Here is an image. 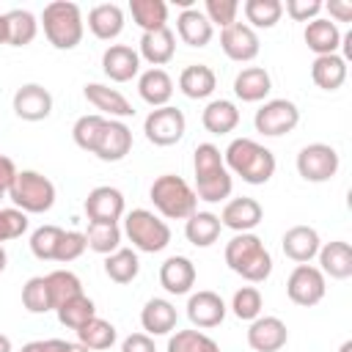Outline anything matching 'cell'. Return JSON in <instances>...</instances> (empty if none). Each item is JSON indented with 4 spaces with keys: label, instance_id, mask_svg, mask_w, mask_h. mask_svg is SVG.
Here are the masks:
<instances>
[{
    "label": "cell",
    "instance_id": "6da1fadb",
    "mask_svg": "<svg viewBox=\"0 0 352 352\" xmlns=\"http://www.w3.org/2000/svg\"><path fill=\"white\" fill-rule=\"evenodd\" d=\"M192 170H195V198L206 204L226 201L234 190V179L223 162V154L214 143H198L192 151Z\"/></svg>",
    "mask_w": 352,
    "mask_h": 352
},
{
    "label": "cell",
    "instance_id": "7a4b0ae2",
    "mask_svg": "<svg viewBox=\"0 0 352 352\" xmlns=\"http://www.w3.org/2000/svg\"><path fill=\"white\" fill-rule=\"evenodd\" d=\"M223 162L228 173H236L248 184H267L275 176V154L250 138H234L223 151Z\"/></svg>",
    "mask_w": 352,
    "mask_h": 352
},
{
    "label": "cell",
    "instance_id": "3957f363",
    "mask_svg": "<svg viewBox=\"0 0 352 352\" xmlns=\"http://www.w3.org/2000/svg\"><path fill=\"white\" fill-rule=\"evenodd\" d=\"M226 264L231 272L250 283H261L272 272V256L264 248L261 236H256L253 231L231 236V242L226 245Z\"/></svg>",
    "mask_w": 352,
    "mask_h": 352
},
{
    "label": "cell",
    "instance_id": "277c9868",
    "mask_svg": "<svg viewBox=\"0 0 352 352\" xmlns=\"http://www.w3.org/2000/svg\"><path fill=\"white\" fill-rule=\"evenodd\" d=\"M41 28H44L47 41L55 50H74L82 41V33H85L80 6L69 3V0L47 3L44 11H41Z\"/></svg>",
    "mask_w": 352,
    "mask_h": 352
},
{
    "label": "cell",
    "instance_id": "5b68a950",
    "mask_svg": "<svg viewBox=\"0 0 352 352\" xmlns=\"http://www.w3.org/2000/svg\"><path fill=\"white\" fill-rule=\"evenodd\" d=\"M151 204L154 209L168 220H187L198 209L195 190L176 173H162L151 182Z\"/></svg>",
    "mask_w": 352,
    "mask_h": 352
},
{
    "label": "cell",
    "instance_id": "8992f818",
    "mask_svg": "<svg viewBox=\"0 0 352 352\" xmlns=\"http://www.w3.org/2000/svg\"><path fill=\"white\" fill-rule=\"evenodd\" d=\"M8 198L25 214H44L55 206V184L38 170H16Z\"/></svg>",
    "mask_w": 352,
    "mask_h": 352
},
{
    "label": "cell",
    "instance_id": "52a82bcc",
    "mask_svg": "<svg viewBox=\"0 0 352 352\" xmlns=\"http://www.w3.org/2000/svg\"><path fill=\"white\" fill-rule=\"evenodd\" d=\"M124 234L140 253H160L170 242V228L148 209H132L124 217Z\"/></svg>",
    "mask_w": 352,
    "mask_h": 352
},
{
    "label": "cell",
    "instance_id": "ba28073f",
    "mask_svg": "<svg viewBox=\"0 0 352 352\" xmlns=\"http://www.w3.org/2000/svg\"><path fill=\"white\" fill-rule=\"evenodd\" d=\"M338 165H341V157L327 143H308L297 154V173L311 184L330 182L338 173Z\"/></svg>",
    "mask_w": 352,
    "mask_h": 352
},
{
    "label": "cell",
    "instance_id": "9c48e42d",
    "mask_svg": "<svg viewBox=\"0 0 352 352\" xmlns=\"http://www.w3.org/2000/svg\"><path fill=\"white\" fill-rule=\"evenodd\" d=\"M184 129H187V118L173 104L154 107L146 116V121H143L146 140L154 143V146H173V143H179L184 138Z\"/></svg>",
    "mask_w": 352,
    "mask_h": 352
},
{
    "label": "cell",
    "instance_id": "30bf717a",
    "mask_svg": "<svg viewBox=\"0 0 352 352\" xmlns=\"http://www.w3.org/2000/svg\"><path fill=\"white\" fill-rule=\"evenodd\" d=\"M253 124H256V132L267 138H280L300 124V110L292 99H270L256 110Z\"/></svg>",
    "mask_w": 352,
    "mask_h": 352
},
{
    "label": "cell",
    "instance_id": "8fae6325",
    "mask_svg": "<svg viewBox=\"0 0 352 352\" xmlns=\"http://www.w3.org/2000/svg\"><path fill=\"white\" fill-rule=\"evenodd\" d=\"M327 292V283H324V275L319 267L314 264H297L286 280V294L294 305H302V308H311L316 302H322Z\"/></svg>",
    "mask_w": 352,
    "mask_h": 352
},
{
    "label": "cell",
    "instance_id": "7c38bea8",
    "mask_svg": "<svg viewBox=\"0 0 352 352\" xmlns=\"http://www.w3.org/2000/svg\"><path fill=\"white\" fill-rule=\"evenodd\" d=\"M220 47L226 52V58L236 60V63H250L258 50H261V41L256 36L253 28H248L245 22H234L228 28H223L220 33Z\"/></svg>",
    "mask_w": 352,
    "mask_h": 352
},
{
    "label": "cell",
    "instance_id": "4fadbf2b",
    "mask_svg": "<svg viewBox=\"0 0 352 352\" xmlns=\"http://www.w3.org/2000/svg\"><path fill=\"white\" fill-rule=\"evenodd\" d=\"M82 209L91 223H118L124 217V195H121V190L102 184L88 192Z\"/></svg>",
    "mask_w": 352,
    "mask_h": 352
},
{
    "label": "cell",
    "instance_id": "5bb4252c",
    "mask_svg": "<svg viewBox=\"0 0 352 352\" xmlns=\"http://www.w3.org/2000/svg\"><path fill=\"white\" fill-rule=\"evenodd\" d=\"M129 151H132V129L124 121L107 118L104 129H102V135H99V140L94 146V154L102 162H121Z\"/></svg>",
    "mask_w": 352,
    "mask_h": 352
},
{
    "label": "cell",
    "instance_id": "9a60e30c",
    "mask_svg": "<svg viewBox=\"0 0 352 352\" xmlns=\"http://www.w3.org/2000/svg\"><path fill=\"white\" fill-rule=\"evenodd\" d=\"M289 341V330L278 316H256L248 327V346L253 352H278Z\"/></svg>",
    "mask_w": 352,
    "mask_h": 352
},
{
    "label": "cell",
    "instance_id": "2e32d148",
    "mask_svg": "<svg viewBox=\"0 0 352 352\" xmlns=\"http://www.w3.org/2000/svg\"><path fill=\"white\" fill-rule=\"evenodd\" d=\"M14 113L22 121H44L52 113V94L38 82H25L14 94Z\"/></svg>",
    "mask_w": 352,
    "mask_h": 352
},
{
    "label": "cell",
    "instance_id": "e0dca14e",
    "mask_svg": "<svg viewBox=\"0 0 352 352\" xmlns=\"http://www.w3.org/2000/svg\"><path fill=\"white\" fill-rule=\"evenodd\" d=\"M217 217H220V226H226L236 234H248L264 220V209L256 198L242 195V198H231Z\"/></svg>",
    "mask_w": 352,
    "mask_h": 352
},
{
    "label": "cell",
    "instance_id": "ac0fdd59",
    "mask_svg": "<svg viewBox=\"0 0 352 352\" xmlns=\"http://www.w3.org/2000/svg\"><path fill=\"white\" fill-rule=\"evenodd\" d=\"M226 311L228 308H226L223 297L209 289H201V292L190 294V300H187V319L201 330L217 327L226 319Z\"/></svg>",
    "mask_w": 352,
    "mask_h": 352
},
{
    "label": "cell",
    "instance_id": "d6986e66",
    "mask_svg": "<svg viewBox=\"0 0 352 352\" xmlns=\"http://www.w3.org/2000/svg\"><path fill=\"white\" fill-rule=\"evenodd\" d=\"M102 72L113 82H129L140 72V55H138V50H132L126 44H110L102 52Z\"/></svg>",
    "mask_w": 352,
    "mask_h": 352
},
{
    "label": "cell",
    "instance_id": "ffe728a7",
    "mask_svg": "<svg viewBox=\"0 0 352 352\" xmlns=\"http://www.w3.org/2000/svg\"><path fill=\"white\" fill-rule=\"evenodd\" d=\"M85 99L99 110V116H110V118H129L135 116V107L129 104V99L118 91V88H110V85H102V82H88L82 88Z\"/></svg>",
    "mask_w": 352,
    "mask_h": 352
},
{
    "label": "cell",
    "instance_id": "44dd1931",
    "mask_svg": "<svg viewBox=\"0 0 352 352\" xmlns=\"http://www.w3.org/2000/svg\"><path fill=\"white\" fill-rule=\"evenodd\" d=\"M280 248H283L286 258H292V261H297V264H308V261L319 253L322 239H319L316 228H311V226H292V228L283 234Z\"/></svg>",
    "mask_w": 352,
    "mask_h": 352
},
{
    "label": "cell",
    "instance_id": "7402d4cb",
    "mask_svg": "<svg viewBox=\"0 0 352 352\" xmlns=\"http://www.w3.org/2000/svg\"><path fill=\"white\" fill-rule=\"evenodd\" d=\"M160 283L168 294H187L195 286V264L187 256H170L160 267Z\"/></svg>",
    "mask_w": 352,
    "mask_h": 352
},
{
    "label": "cell",
    "instance_id": "603a6c76",
    "mask_svg": "<svg viewBox=\"0 0 352 352\" xmlns=\"http://www.w3.org/2000/svg\"><path fill=\"white\" fill-rule=\"evenodd\" d=\"M176 52V36L173 30L165 25L160 30H151V33H143L140 36V58L151 63V69H162Z\"/></svg>",
    "mask_w": 352,
    "mask_h": 352
},
{
    "label": "cell",
    "instance_id": "cb8c5ba5",
    "mask_svg": "<svg viewBox=\"0 0 352 352\" xmlns=\"http://www.w3.org/2000/svg\"><path fill=\"white\" fill-rule=\"evenodd\" d=\"M319 270L333 280H346L352 275V248L344 239H333L319 248Z\"/></svg>",
    "mask_w": 352,
    "mask_h": 352
},
{
    "label": "cell",
    "instance_id": "d4e9b609",
    "mask_svg": "<svg viewBox=\"0 0 352 352\" xmlns=\"http://www.w3.org/2000/svg\"><path fill=\"white\" fill-rule=\"evenodd\" d=\"M272 91V77L264 66H245L234 77V94L242 102H261Z\"/></svg>",
    "mask_w": 352,
    "mask_h": 352
},
{
    "label": "cell",
    "instance_id": "484cf974",
    "mask_svg": "<svg viewBox=\"0 0 352 352\" xmlns=\"http://www.w3.org/2000/svg\"><path fill=\"white\" fill-rule=\"evenodd\" d=\"M176 308L173 302L162 300V297H151L143 311H140V324L146 330V336H168L176 330Z\"/></svg>",
    "mask_w": 352,
    "mask_h": 352
},
{
    "label": "cell",
    "instance_id": "4316f807",
    "mask_svg": "<svg viewBox=\"0 0 352 352\" xmlns=\"http://www.w3.org/2000/svg\"><path fill=\"white\" fill-rule=\"evenodd\" d=\"M88 30L102 38V41H110V38H118L121 30H124V11L121 6L116 3H99L88 11Z\"/></svg>",
    "mask_w": 352,
    "mask_h": 352
},
{
    "label": "cell",
    "instance_id": "83f0119b",
    "mask_svg": "<svg viewBox=\"0 0 352 352\" xmlns=\"http://www.w3.org/2000/svg\"><path fill=\"white\" fill-rule=\"evenodd\" d=\"M176 33H179V38H182L187 47H206V44L212 41L214 28H212V22L206 19L204 11H198V8H184V11L179 14V19H176Z\"/></svg>",
    "mask_w": 352,
    "mask_h": 352
},
{
    "label": "cell",
    "instance_id": "f1b7e54d",
    "mask_svg": "<svg viewBox=\"0 0 352 352\" xmlns=\"http://www.w3.org/2000/svg\"><path fill=\"white\" fill-rule=\"evenodd\" d=\"M302 38H305V44H308V50L314 55H336L338 47H341V30H338V25L330 22V19H319V16L305 25Z\"/></svg>",
    "mask_w": 352,
    "mask_h": 352
},
{
    "label": "cell",
    "instance_id": "f546056e",
    "mask_svg": "<svg viewBox=\"0 0 352 352\" xmlns=\"http://www.w3.org/2000/svg\"><path fill=\"white\" fill-rule=\"evenodd\" d=\"M138 94L151 107H165L173 96V80L165 69H146L138 77Z\"/></svg>",
    "mask_w": 352,
    "mask_h": 352
},
{
    "label": "cell",
    "instance_id": "4dcf8cb0",
    "mask_svg": "<svg viewBox=\"0 0 352 352\" xmlns=\"http://www.w3.org/2000/svg\"><path fill=\"white\" fill-rule=\"evenodd\" d=\"M311 80L322 91H338L346 82V60L336 55H316L311 63Z\"/></svg>",
    "mask_w": 352,
    "mask_h": 352
},
{
    "label": "cell",
    "instance_id": "1f68e13d",
    "mask_svg": "<svg viewBox=\"0 0 352 352\" xmlns=\"http://www.w3.org/2000/svg\"><path fill=\"white\" fill-rule=\"evenodd\" d=\"M217 88V77L206 63H190L179 74V91L187 99H206Z\"/></svg>",
    "mask_w": 352,
    "mask_h": 352
},
{
    "label": "cell",
    "instance_id": "d6a6232c",
    "mask_svg": "<svg viewBox=\"0 0 352 352\" xmlns=\"http://www.w3.org/2000/svg\"><path fill=\"white\" fill-rule=\"evenodd\" d=\"M201 124H204V129L212 132V135H228V132H234L236 124H239V110H236V104L228 102V99H214V102H209V104L204 107Z\"/></svg>",
    "mask_w": 352,
    "mask_h": 352
},
{
    "label": "cell",
    "instance_id": "836d02e7",
    "mask_svg": "<svg viewBox=\"0 0 352 352\" xmlns=\"http://www.w3.org/2000/svg\"><path fill=\"white\" fill-rule=\"evenodd\" d=\"M220 217L214 214V212H192L190 217H187V223H184V236H187V242L190 245H195V248H209V245H214L217 242V236H220Z\"/></svg>",
    "mask_w": 352,
    "mask_h": 352
},
{
    "label": "cell",
    "instance_id": "e575fe53",
    "mask_svg": "<svg viewBox=\"0 0 352 352\" xmlns=\"http://www.w3.org/2000/svg\"><path fill=\"white\" fill-rule=\"evenodd\" d=\"M140 272V258L129 248H118L104 258V275L113 283H132Z\"/></svg>",
    "mask_w": 352,
    "mask_h": 352
},
{
    "label": "cell",
    "instance_id": "d590c367",
    "mask_svg": "<svg viewBox=\"0 0 352 352\" xmlns=\"http://www.w3.org/2000/svg\"><path fill=\"white\" fill-rule=\"evenodd\" d=\"M129 14L143 33L160 30L168 22V6L162 0H129Z\"/></svg>",
    "mask_w": 352,
    "mask_h": 352
},
{
    "label": "cell",
    "instance_id": "8d00e7d4",
    "mask_svg": "<svg viewBox=\"0 0 352 352\" xmlns=\"http://www.w3.org/2000/svg\"><path fill=\"white\" fill-rule=\"evenodd\" d=\"M77 333V341L91 352V349H110L113 344H116V338H118V333H116V327L107 322V319H102V316H94V319H88L80 330H74Z\"/></svg>",
    "mask_w": 352,
    "mask_h": 352
},
{
    "label": "cell",
    "instance_id": "74e56055",
    "mask_svg": "<svg viewBox=\"0 0 352 352\" xmlns=\"http://www.w3.org/2000/svg\"><path fill=\"white\" fill-rule=\"evenodd\" d=\"M8 25V44L11 47H28L38 33V19L28 8H11L6 14Z\"/></svg>",
    "mask_w": 352,
    "mask_h": 352
},
{
    "label": "cell",
    "instance_id": "f35d334b",
    "mask_svg": "<svg viewBox=\"0 0 352 352\" xmlns=\"http://www.w3.org/2000/svg\"><path fill=\"white\" fill-rule=\"evenodd\" d=\"M245 11V19H248V28H275L283 16V3L280 0H245L242 6Z\"/></svg>",
    "mask_w": 352,
    "mask_h": 352
},
{
    "label": "cell",
    "instance_id": "ab89813d",
    "mask_svg": "<svg viewBox=\"0 0 352 352\" xmlns=\"http://www.w3.org/2000/svg\"><path fill=\"white\" fill-rule=\"evenodd\" d=\"M55 314H58V322H60L63 327H69V330H80L88 319L96 316V305H94L91 297L77 294V297L66 300L60 308H55Z\"/></svg>",
    "mask_w": 352,
    "mask_h": 352
},
{
    "label": "cell",
    "instance_id": "60d3db41",
    "mask_svg": "<svg viewBox=\"0 0 352 352\" xmlns=\"http://www.w3.org/2000/svg\"><path fill=\"white\" fill-rule=\"evenodd\" d=\"M44 278H47V286H50L52 311H55V308H60L66 300H72V297L82 294V283H80V278H77L74 272H69V270H52V272H50V275H44Z\"/></svg>",
    "mask_w": 352,
    "mask_h": 352
},
{
    "label": "cell",
    "instance_id": "b9f144b4",
    "mask_svg": "<svg viewBox=\"0 0 352 352\" xmlns=\"http://www.w3.org/2000/svg\"><path fill=\"white\" fill-rule=\"evenodd\" d=\"M85 242L94 253L110 256L121 245V228H118V223H88Z\"/></svg>",
    "mask_w": 352,
    "mask_h": 352
},
{
    "label": "cell",
    "instance_id": "7bdbcfd3",
    "mask_svg": "<svg viewBox=\"0 0 352 352\" xmlns=\"http://www.w3.org/2000/svg\"><path fill=\"white\" fill-rule=\"evenodd\" d=\"M168 352H220V346L201 330H176L168 338Z\"/></svg>",
    "mask_w": 352,
    "mask_h": 352
},
{
    "label": "cell",
    "instance_id": "ee69618b",
    "mask_svg": "<svg viewBox=\"0 0 352 352\" xmlns=\"http://www.w3.org/2000/svg\"><path fill=\"white\" fill-rule=\"evenodd\" d=\"M104 116H99V113H91V116H80L77 121H74V126H72V138H74V143L82 148V151H88V154H94V146H96V140H99V135H102V129H104Z\"/></svg>",
    "mask_w": 352,
    "mask_h": 352
},
{
    "label": "cell",
    "instance_id": "f6af8a7d",
    "mask_svg": "<svg viewBox=\"0 0 352 352\" xmlns=\"http://www.w3.org/2000/svg\"><path fill=\"white\" fill-rule=\"evenodd\" d=\"M22 305L30 314H47L52 311V297H50V286L44 275H33L25 286H22Z\"/></svg>",
    "mask_w": 352,
    "mask_h": 352
},
{
    "label": "cell",
    "instance_id": "bcb514c9",
    "mask_svg": "<svg viewBox=\"0 0 352 352\" xmlns=\"http://www.w3.org/2000/svg\"><path fill=\"white\" fill-rule=\"evenodd\" d=\"M261 308H264V297L256 286H242L231 297V311L242 322H253L256 316H261Z\"/></svg>",
    "mask_w": 352,
    "mask_h": 352
},
{
    "label": "cell",
    "instance_id": "7dc6e473",
    "mask_svg": "<svg viewBox=\"0 0 352 352\" xmlns=\"http://www.w3.org/2000/svg\"><path fill=\"white\" fill-rule=\"evenodd\" d=\"M63 236V228L60 226H41L30 234V253L41 261H55V250H58V242Z\"/></svg>",
    "mask_w": 352,
    "mask_h": 352
},
{
    "label": "cell",
    "instance_id": "c3c4849f",
    "mask_svg": "<svg viewBox=\"0 0 352 352\" xmlns=\"http://www.w3.org/2000/svg\"><path fill=\"white\" fill-rule=\"evenodd\" d=\"M28 231V214L16 206H6L0 209V242L8 239H19Z\"/></svg>",
    "mask_w": 352,
    "mask_h": 352
},
{
    "label": "cell",
    "instance_id": "681fc988",
    "mask_svg": "<svg viewBox=\"0 0 352 352\" xmlns=\"http://www.w3.org/2000/svg\"><path fill=\"white\" fill-rule=\"evenodd\" d=\"M88 242H85V234L82 231H63L60 242H58V250H55V261L66 264V261H74L85 253Z\"/></svg>",
    "mask_w": 352,
    "mask_h": 352
},
{
    "label": "cell",
    "instance_id": "f907efd6",
    "mask_svg": "<svg viewBox=\"0 0 352 352\" xmlns=\"http://www.w3.org/2000/svg\"><path fill=\"white\" fill-rule=\"evenodd\" d=\"M236 11H239V3L236 0H206V11L204 14L212 22V28L214 25L228 28V25L236 22Z\"/></svg>",
    "mask_w": 352,
    "mask_h": 352
},
{
    "label": "cell",
    "instance_id": "816d5d0a",
    "mask_svg": "<svg viewBox=\"0 0 352 352\" xmlns=\"http://www.w3.org/2000/svg\"><path fill=\"white\" fill-rule=\"evenodd\" d=\"M283 11H286L294 22H311V19H316V14L322 11V0H286Z\"/></svg>",
    "mask_w": 352,
    "mask_h": 352
},
{
    "label": "cell",
    "instance_id": "f5cc1de1",
    "mask_svg": "<svg viewBox=\"0 0 352 352\" xmlns=\"http://www.w3.org/2000/svg\"><path fill=\"white\" fill-rule=\"evenodd\" d=\"M121 352H157L154 338L146 333H132L121 341Z\"/></svg>",
    "mask_w": 352,
    "mask_h": 352
},
{
    "label": "cell",
    "instance_id": "db71d44e",
    "mask_svg": "<svg viewBox=\"0 0 352 352\" xmlns=\"http://www.w3.org/2000/svg\"><path fill=\"white\" fill-rule=\"evenodd\" d=\"M322 8L330 11V22H349L352 19V0H330V3H322Z\"/></svg>",
    "mask_w": 352,
    "mask_h": 352
},
{
    "label": "cell",
    "instance_id": "11a10c76",
    "mask_svg": "<svg viewBox=\"0 0 352 352\" xmlns=\"http://www.w3.org/2000/svg\"><path fill=\"white\" fill-rule=\"evenodd\" d=\"M14 179H16V165H14V160L6 157V154H0V192H3V195L11 190Z\"/></svg>",
    "mask_w": 352,
    "mask_h": 352
},
{
    "label": "cell",
    "instance_id": "9f6ffc18",
    "mask_svg": "<svg viewBox=\"0 0 352 352\" xmlns=\"http://www.w3.org/2000/svg\"><path fill=\"white\" fill-rule=\"evenodd\" d=\"M44 349L47 352H88L80 341H63V338H47Z\"/></svg>",
    "mask_w": 352,
    "mask_h": 352
},
{
    "label": "cell",
    "instance_id": "6f0895ef",
    "mask_svg": "<svg viewBox=\"0 0 352 352\" xmlns=\"http://www.w3.org/2000/svg\"><path fill=\"white\" fill-rule=\"evenodd\" d=\"M19 352H47V349H44V341H30V344H25Z\"/></svg>",
    "mask_w": 352,
    "mask_h": 352
},
{
    "label": "cell",
    "instance_id": "680465c9",
    "mask_svg": "<svg viewBox=\"0 0 352 352\" xmlns=\"http://www.w3.org/2000/svg\"><path fill=\"white\" fill-rule=\"evenodd\" d=\"M341 47H344V52H346V58H349V55H352V30H349L346 36H341ZM346 58H344V60H346Z\"/></svg>",
    "mask_w": 352,
    "mask_h": 352
},
{
    "label": "cell",
    "instance_id": "91938a15",
    "mask_svg": "<svg viewBox=\"0 0 352 352\" xmlns=\"http://www.w3.org/2000/svg\"><path fill=\"white\" fill-rule=\"evenodd\" d=\"M0 44H8V25H6V14H0Z\"/></svg>",
    "mask_w": 352,
    "mask_h": 352
},
{
    "label": "cell",
    "instance_id": "94428289",
    "mask_svg": "<svg viewBox=\"0 0 352 352\" xmlns=\"http://www.w3.org/2000/svg\"><path fill=\"white\" fill-rule=\"evenodd\" d=\"M0 352H14V349H11V338L3 336V333H0Z\"/></svg>",
    "mask_w": 352,
    "mask_h": 352
},
{
    "label": "cell",
    "instance_id": "6125c7cd",
    "mask_svg": "<svg viewBox=\"0 0 352 352\" xmlns=\"http://www.w3.org/2000/svg\"><path fill=\"white\" fill-rule=\"evenodd\" d=\"M6 264H8V256H6V250H3V245H0V272L6 270Z\"/></svg>",
    "mask_w": 352,
    "mask_h": 352
},
{
    "label": "cell",
    "instance_id": "be15d7a7",
    "mask_svg": "<svg viewBox=\"0 0 352 352\" xmlns=\"http://www.w3.org/2000/svg\"><path fill=\"white\" fill-rule=\"evenodd\" d=\"M338 352H352V341H344V344H341V349H338Z\"/></svg>",
    "mask_w": 352,
    "mask_h": 352
},
{
    "label": "cell",
    "instance_id": "e7e4bbea",
    "mask_svg": "<svg viewBox=\"0 0 352 352\" xmlns=\"http://www.w3.org/2000/svg\"><path fill=\"white\" fill-rule=\"evenodd\" d=\"M0 198H3V192H0Z\"/></svg>",
    "mask_w": 352,
    "mask_h": 352
}]
</instances>
